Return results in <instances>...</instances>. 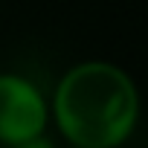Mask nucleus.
Masks as SVG:
<instances>
[{"label":"nucleus","instance_id":"f257e3e1","mask_svg":"<svg viewBox=\"0 0 148 148\" xmlns=\"http://www.w3.org/2000/svg\"><path fill=\"white\" fill-rule=\"evenodd\" d=\"M139 113L134 76L108 58L70 64L49 93V125L67 145L122 148L136 134Z\"/></svg>","mask_w":148,"mask_h":148},{"label":"nucleus","instance_id":"f03ea898","mask_svg":"<svg viewBox=\"0 0 148 148\" xmlns=\"http://www.w3.org/2000/svg\"><path fill=\"white\" fill-rule=\"evenodd\" d=\"M49 131V93L26 73L0 70V148Z\"/></svg>","mask_w":148,"mask_h":148},{"label":"nucleus","instance_id":"7ed1b4c3","mask_svg":"<svg viewBox=\"0 0 148 148\" xmlns=\"http://www.w3.org/2000/svg\"><path fill=\"white\" fill-rule=\"evenodd\" d=\"M9 148H58V145H55V139H52L49 131H47V134H38V136H32V139L15 142V145H9Z\"/></svg>","mask_w":148,"mask_h":148},{"label":"nucleus","instance_id":"20e7f679","mask_svg":"<svg viewBox=\"0 0 148 148\" xmlns=\"http://www.w3.org/2000/svg\"><path fill=\"white\" fill-rule=\"evenodd\" d=\"M67 148H82V145H67Z\"/></svg>","mask_w":148,"mask_h":148}]
</instances>
